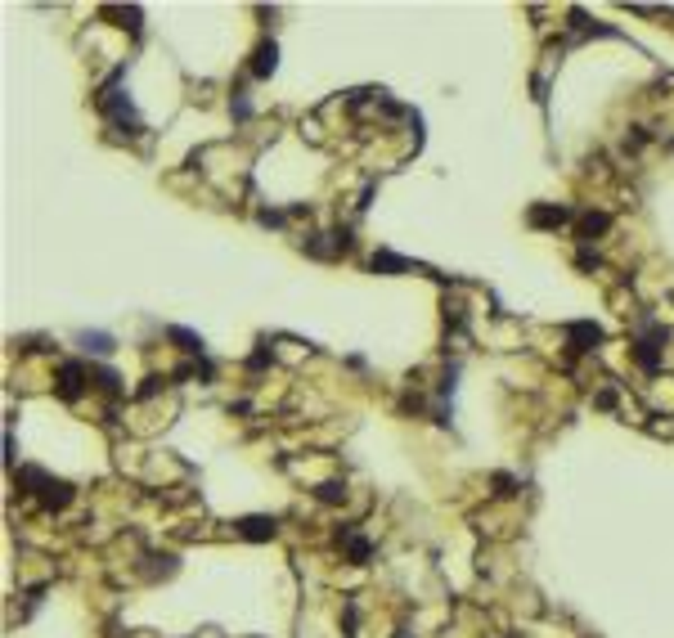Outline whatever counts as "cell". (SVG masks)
Here are the masks:
<instances>
[{
	"label": "cell",
	"mask_w": 674,
	"mask_h": 638,
	"mask_svg": "<svg viewBox=\"0 0 674 638\" xmlns=\"http://www.w3.org/2000/svg\"><path fill=\"white\" fill-rule=\"evenodd\" d=\"M76 387H81V364H63V369H59V391H63L67 401H72Z\"/></svg>",
	"instance_id": "1"
},
{
	"label": "cell",
	"mask_w": 674,
	"mask_h": 638,
	"mask_svg": "<svg viewBox=\"0 0 674 638\" xmlns=\"http://www.w3.org/2000/svg\"><path fill=\"white\" fill-rule=\"evenodd\" d=\"M611 220H607V211H589V216H580V238H593V234H602Z\"/></svg>",
	"instance_id": "2"
},
{
	"label": "cell",
	"mask_w": 674,
	"mask_h": 638,
	"mask_svg": "<svg viewBox=\"0 0 674 638\" xmlns=\"http://www.w3.org/2000/svg\"><path fill=\"white\" fill-rule=\"evenodd\" d=\"M531 220L535 225H562V220H571V211L567 207H535Z\"/></svg>",
	"instance_id": "3"
},
{
	"label": "cell",
	"mask_w": 674,
	"mask_h": 638,
	"mask_svg": "<svg viewBox=\"0 0 674 638\" xmlns=\"http://www.w3.org/2000/svg\"><path fill=\"white\" fill-rule=\"evenodd\" d=\"M571 337H576V342H580L576 351H589V346L598 342L602 333H598V324H571Z\"/></svg>",
	"instance_id": "4"
},
{
	"label": "cell",
	"mask_w": 674,
	"mask_h": 638,
	"mask_svg": "<svg viewBox=\"0 0 674 638\" xmlns=\"http://www.w3.org/2000/svg\"><path fill=\"white\" fill-rule=\"evenodd\" d=\"M252 72H257V76H270V72H275V41L257 50V63H252Z\"/></svg>",
	"instance_id": "5"
},
{
	"label": "cell",
	"mask_w": 674,
	"mask_h": 638,
	"mask_svg": "<svg viewBox=\"0 0 674 638\" xmlns=\"http://www.w3.org/2000/svg\"><path fill=\"white\" fill-rule=\"evenodd\" d=\"M243 535H252V540H266V535H275V522H266V517H247V522H243Z\"/></svg>",
	"instance_id": "6"
},
{
	"label": "cell",
	"mask_w": 674,
	"mask_h": 638,
	"mask_svg": "<svg viewBox=\"0 0 674 638\" xmlns=\"http://www.w3.org/2000/svg\"><path fill=\"white\" fill-rule=\"evenodd\" d=\"M373 270H409V261L391 257V252H378V257H373Z\"/></svg>",
	"instance_id": "7"
},
{
	"label": "cell",
	"mask_w": 674,
	"mask_h": 638,
	"mask_svg": "<svg viewBox=\"0 0 674 638\" xmlns=\"http://www.w3.org/2000/svg\"><path fill=\"white\" fill-rule=\"evenodd\" d=\"M81 342H86V351H99V355H108V351H113L104 333H81Z\"/></svg>",
	"instance_id": "8"
}]
</instances>
